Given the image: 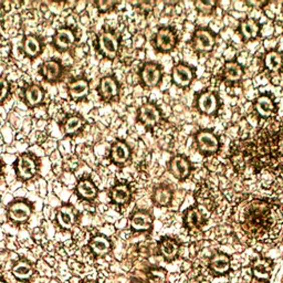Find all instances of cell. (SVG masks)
I'll list each match as a JSON object with an SVG mask.
<instances>
[{
    "mask_svg": "<svg viewBox=\"0 0 283 283\" xmlns=\"http://www.w3.org/2000/svg\"><path fill=\"white\" fill-rule=\"evenodd\" d=\"M112 160L115 163H124L129 157V150L124 142H116L111 150Z\"/></svg>",
    "mask_w": 283,
    "mask_h": 283,
    "instance_id": "obj_22",
    "label": "cell"
},
{
    "mask_svg": "<svg viewBox=\"0 0 283 283\" xmlns=\"http://www.w3.org/2000/svg\"><path fill=\"white\" fill-rule=\"evenodd\" d=\"M161 251L166 258H174L177 254L178 246L172 239H165L161 244Z\"/></svg>",
    "mask_w": 283,
    "mask_h": 283,
    "instance_id": "obj_33",
    "label": "cell"
},
{
    "mask_svg": "<svg viewBox=\"0 0 283 283\" xmlns=\"http://www.w3.org/2000/svg\"><path fill=\"white\" fill-rule=\"evenodd\" d=\"M271 143L274 144V149H271V151L265 152V155L271 153V161L280 162L283 166V125L282 127L274 133V138Z\"/></svg>",
    "mask_w": 283,
    "mask_h": 283,
    "instance_id": "obj_16",
    "label": "cell"
},
{
    "mask_svg": "<svg viewBox=\"0 0 283 283\" xmlns=\"http://www.w3.org/2000/svg\"><path fill=\"white\" fill-rule=\"evenodd\" d=\"M194 48L196 50L201 52H208L211 51L212 48L215 47V37L209 30L207 29H198L194 34L193 37Z\"/></svg>",
    "mask_w": 283,
    "mask_h": 283,
    "instance_id": "obj_3",
    "label": "cell"
},
{
    "mask_svg": "<svg viewBox=\"0 0 283 283\" xmlns=\"http://www.w3.org/2000/svg\"><path fill=\"white\" fill-rule=\"evenodd\" d=\"M244 219L242 226L244 229L257 231L260 228L265 227L270 219V210L266 203L261 200H253L243 211Z\"/></svg>",
    "mask_w": 283,
    "mask_h": 283,
    "instance_id": "obj_1",
    "label": "cell"
},
{
    "mask_svg": "<svg viewBox=\"0 0 283 283\" xmlns=\"http://www.w3.org/2000/svg\"><path fill=\"white\" fill-rule=\"evenodd\" d=\"M173 81L179 86H188L194 79V71L189 65L179 63L175 65L172 73Z\"/></svg>",
    "mask_w": 283,
    "mask_h": 283,
    "instance_id": "obj_5",
    "label": "cell"
},
{
    "mask_svg": "<svg viewBox=\"0 0 283 283\" xmlns=\"http://www.w3.org/2000/svg\"><path fill=\"white\" fill-rule=\"evenodd\" d=\"M101 96L104 99H113L118 95V85L116 81L112 77H105L101 80L99 85Z\"/></svg>",
    "mask_w": 283,
    "mask_h": 283,
    "instance_id": "obj_14",
    "label": "cell"
},
{
    "mask_svg": "<svg viewBox=\"0 0 283 283\" xmlns=\"http://www.w3.org/2000/svg\"><path fill=\"white\" fill-rule=\"evenodd\" d=\"M264 67L271 72L280 71L283 67V54L277 51H270L264 56Z\"/></svg>",
    "mask_w": 283,
    "mask_h": 283,
    "instance_id": "obj_19",
    "label": "cell"
},
{
    "mask_svg": "<svg viewBox=\"0 0 283 283\" xmlns=\"http://www.w3.org/2000/svg\"><path fill=\"white\" fill-rule=\"evenodd\" d=\"M58 221L63 228H71L74 222V215L72 210L68 207H63V208L58 212Z\"/></svg>",
    "mask_w": 283,
    "mask_h": 283,
    "instance_id": "obj_31",
    "label": "cell"
},
{
    "mask_svg": "<svg viewBox=\"0 0 283 283\" xmlns=\"http://www.w3.org/2000/svg\"><path fill=\"white\" fill-rule=\"evenodd\" d=\"M111 195L116 204H126L130 198V190L126 185H117L112 189Z\"/></svg>",
    "mask_w": 283,
    "mask_h": 283,
    "instance_id": "obj_25",
    "label": "cell"
},
{
    "mask_svg": "<svg viewBox=\"0 0 283 283\" xmlns=\"http://www.w3.org/2000/svg\"><path fill=\"white\" fill-rule=\"evenodd\" d=\"M224 74L226 80L231 81V82H236V81H239L242 78L243 69L237 61H229L225 65Z\"/></svg>",
    "mask_w": 283,
    "mask_h": 283,
    "instance_id": "obj_21",
    "label": "cell"
},
{
    "mask_svg": "<svg viewBox=\"0 0 283 283\" xmlns=\"http://www.w3.org/2000/svg\"><path fill=\"white\" fill-rule=\"evenodd\" d=\"M82 126V119L78 115H71L64 123V130L67 134H73Z\"/></svg>",
    "mask_w": 283,
    "mask_h": 283,
    "instance_id": "obj_34",
    "label": "cell"
},
{
    "mask_svg": "<svg viewBox=\"0 0 283 283\" xmlns=\"http://www.w3.org/2000/svg\"><path fill=\"white\" fill-rule=\"evenodd\" d=\"M70 95L73 99H82L89 93V83L88 81L84 79H80L77 81H73L69 86Z\"/></svg>",
    "mask_w": 283,
    "mask_h": 283,
    "instance_id": "obj_20",
    "label": "cell"
},
{
    "mask_svg": "<svg viewBox=\"0 0 283 283\" xmlns=\"http://www.w3.org/2000/svg\"><path fill=\"white\" fill-rule=\"evenodd\" d=\"M186 221L190 227H198L203 224V216H201L198 209L194 208L187 212Z\"/></svg>",
    "mask_w": 283,
    "mask_h": 283,
    "instance_id": "obj_36",
    "label": "cell"
},
{
    "mask_svg": "<svg viewBox=\"0 0 283 283\" xmlns=\"http://www.w3.org/2000/svg\"><path fill=\"white\" fill-rule=\"evenodd\" d=\"M8 92H9L8 81L5 78H0V101L6 99Z\"/></svg>",
    "mask_w": 283,
    "mask_h": 283,
    "instance_id": "obj_39",
    "label": "cell"
},
{
    "mask_svg": "<svg viewBox=\"0 0 283 283\" xmlns=\"http://www.w3.org/2000/svg\"><path fill=\"white\" fill-rule=\"evenodd\" d=\"M190 164L186 157L182 155H177L173 157L170 163V170L171 173L175 176L177 179H185L187 178L190 174Z\"/></svg>",
    "mask_w": 283,
    "mask_h": 283,
    "instance_id": "obj_10",
    "label": "cell"
},
{
    "mask_svg": "<svg viewBox=\"0 0 283 283\" xmlns=\"http://www.w3.org/2000/svg\"><path fill=\"white\" fill-rule=\"evenodd\" d=\"M197 106L199 111L207 115H211L218 110V99L215 93L206 91L200 93L197 100Z\"/></svg>",
    "mask_w": 283,
    "mask_h": 283,
    "instance_id": "obj_6",
    "label": "cell"
},
{
    "mask_svg": "<svg viewBox=\"0 0 283 283\" xmlns=\"http://www.w3.org/2000/svg\"><path fill=\"white\" fill-rule=\"evenodd\" d=\"M14 274L19 279H28L32 274V269L28 263L20 262L14 268Z\"/></svg>",
    "mask_w": 283,
    "mask_h": 283,
    "instance_id": "obj_35",
    "label": "cell"
},
{
    "mask_svg": "<svg viewBox=\"0 0 283 283\" xmlns=\"http://www.w3.org/2000/svg\"><path fill=\"white\" fill-rule=\"evenodd\" d=\"M99 46L103 54L111 59L116 56L119 48L116 36L110 31H105L101 34L99 38Z\"/></svg>",
    "mask_w": 283,
    "mask_h": 283,
    "instance_id": "obj_4",
    "label": "cell"
},
{
    "mask_svg": "<svg viewBox=\"0 0 283 283\" xmlns=\"http://www.w3.org/2000/svg\"><path fill=\"white\" fill-rule=\"evenodd\" d=\"M176 45V35L171 28H162L157 32L155 46L161 51H170Z\"/></svg>",
    "mask_w": 283,
    "mask_h": 283,
    "instance_id": "obj_8",
    "label": "cell"
},
{
    "mask_svg": "<svg viewBox=\"0 0 283 283\" xmlns=\"http://www.w3.org/2000/svg\"><path fill=\"white\" fill-rule=\"evenodd\" d=\"M149 279L151 283H165V272L162 270H153L150 273Z\"/></svg>",
    "mask_w": 283,
    "mask_h": 283,
    "instance_id": "obj_38",
    "label": "cell"
},
{
    "mask_svg": "<svg viewBox=\"0 0 283 283\" xmlns=\"http://www.w3.org/2000/svg\"><path fill=\"white\" fill-rule=\"evenodd\" d=\"M18 175L23 179H29L35 175L37 172L36 161L29 155L21 156L18 161Z\"/></svg>",
    "mask_w": 283,
    "mask_h": 283,
    "instance_id": "obj_13",
    "label": "cell"
},
{
    "mask_svg": "<svg viewBox=\"0 0 283 283\" xmlns=\"http://www.w3.org/2000/svg\"><path fill=\"white\" fill-rule=\"evenodd\" d=\"M24 48L27 56L30 58H35L41 51V42L37 37L28 36L25 40Z\"/></svg>",
    "mask_w": 283,
    "mask_h": 283,
    "instance_id": "obj_24",
    "label": "cell"
},
{
    "mask_svg": "<svg viewBox=\"0 0 283 283\" xmlns=\"http://www.w3.org/2000/svg\"><path fill=\"white\" fill-rule=\"evenodd\" d=\"M31 215V207L25 201H17L9 208V216L14 221L24 222L29 219Z\"/></svg>",
    "mask_w": 283,
    "mask_h": 283,
    "instance_id": "obj_12",
    "label": "cell"
},
{
    "mask_svg": "<svg viewBox=\"0 0 283 283\" xmlns=\"http://www.w3.org/2000/svg\"><path fill=\"white\" fill-rule=\"evenodd\" d=\"M271 270V265L265 260H258L253 265V273L260 279H266L269 277V273Z\"/></svg>",
    "mask_w": 283,
    "mask_h": 283,
    "instance_id": "obj_32",
    "label": "cell"
},
{
    "mask_svg": "<svg viewBox=\"0 0 283 283\" xmlns=\"http://www.w3.org/2000/svg\"><path fill=\"white\" fill-rule=\"evenodd\" d=\"M61 64L56 61V60H49V61L45 62L42 65V73L49 82L57 81L60 78V75H61Z\"/></svg>",
    "mask_w": 283,
    "mask_h": 283,
    "instance_id": "obj_17",
    "label": "cell"
},
{
    "mask_svg": "<svg viewBox=\"0 0 283 283\" xmlns=\"http://www.w3.org/2000/svg\"><path fill=\"white\" fill-rule=\"evenodd\" d=\"M161 78V68L155 63H146L143 69H142V80H143V83L146 86H149V88H153V86L159 84Z\"/></svg>",
    "mask_w": 283,
    "mask_h": 283,
    "instance_id": "obj_9",
    "label": "cell"
},
{
    "mask_svg": "<svg viewBox=\"0 0 283 283\" xmlns=\"http://www.w3.org/2000/svg\"><path fill=\"white\" fill-rule=\"evenodd\" d=\"M230 266V259L226 254H217L211 260V268L217 273H224L227 272Z\"/></svg>",
    "mask_w": 283,
    "mask_h": 283,
    "instance_id": "obj_28",
    "label": "cell"
},
{
    "mask_svg": "<svg viewBox=\"0 0 283 283\" xmlns=\"http://www.w3.org/2000/svg\"><path fill=\"white\" fill-rule=\"evenodd\" d=\"M240 32L246 40H252L254 38H257L260 32V26L258 21L251 18L243 20L240 25Z\"/></svg>",
    "mask_w": 283,
    "mask_h": 283,
    "instance_id": "obj_18",
    "label": "cell"
},
{
    "mask_svg": "<svg viewBox=\"0 0 283 283\" xmlns=\"http://www.w3.org/2000/svg\"><path fill=\"white\" fill-rule=\"evenodd\" d=\"M75 41V37L72 30H70L68 28L60 29L56 36H54V45L60 50H65V49H69L71 46L73 45Z\"/></svg>",
    "mask_w": 283,
    "mask_h": 283,
    "instance_id": "obj_15",
    "label": "cell"
},
{
    "mask_svg": "<svg viewBox=\"0 0 283 283\" xmlns=\"http://www.w3.org/2000/svg\"><path fill=\"white\" fill-rule=\"evenodd\" d=\"M172 200V192L166 186H160L154 192V201L160 206H166Z\"/></svg>",
    "mask_w": 283,
    "mask_h": 283,
    "instance_id": "obj_29",
    "label": "cell"
},
{
    "mask_svg": "<svg viewBox=\"0 0 283 283\" xmlns=\"http://www.w3.org/2000/svg\"><path fill=\"white\" fill-rule=\"evenodd\" d=\"M0 283H4V282H3V281H0Z\"/></svg>",
    "mask_w": 283,
    "mask_h": 283,
    "instance_id": "obj_40",
    "label": "cell"
},
{
    "mask_svg": "<svg viewBox=\"0 0 283 283\" xmlns=\"http://www.w3.org/2000/svg\"><path fill=\"white\" fill-rule=\"evenodd\" d=\"M91 248L96 254H104L111 248V243L104 237H95L91 241Z\"/></svg>",
    "mask_w": 283,
    "mask_h": 283,
    "instance_id": "obj_30",
    "label": "cell"
},
{
    "mask_svg": "<svg viewBox=\"0 0 283 283\" xmlns=\"http://www.w3.org/2000/svg\"><path fill=\"white\" fill-rule=\"evenodd\" d=\"M43 96H45V93L39 85L34 84L26 90V100L30 105L39 104L43 100Z\"/></svg>",
    "mask_w": 283,
    "mask_h": 283,
    "instance_id": "obj_26",
    "label": "cell"
},
{
    "mask_svg": "<svg viewBox=\"0 0 283 283\" xmlns=\"http://www.w3.org/2000/svg\"><path fill=\"white\" fill-rule=\"evenodd\" d=\"M78 192L82 197L86 199H92L96 196L97 189L95 185L91 181H89V179H82V181L78 184Z\"/></svg>",
    "mask_w": 283,
    "mask_h": 283,
    "instance_id": "obj_27",
    "label": "cell"
},
{
    "mask_svg": "<svg viewBox=\"0 0 283 283\" xmlns=\"http://www.w3.org/2000/svg\"><path fill=\"white\" fill-rule=\"evenodd\" d=\"M130 225L135 230H148L152 225V219L146 212H137L133 216Z\"/></svg>",
    "mask_w": 283,
    "mask_h": 283,
    "instance_id": "obj_23",
    "label": "cell"
},
{
    "mask_svg": "<svg viewBox=\"0 0 283 283\" xmlns=\"http://www.w3.org/2000/svg\"><path fill=\"white\" fill-rule=\"evenodd\" d=\"M198 149L205 154L216 153L219 149V140L211 130H200L196 135Z\"/></svg>",
    "mask_w": 283,
    "mask_h": 283,
    "instance_id": "obj_2",
    "label": "cell"
},
{
    "mask_svg": "<svg viewBox=\"0 0 283 283\" xmlns=\"http://www.w3.org/2000/svg\"><path fill=\"white\" fill-rule=\"evenodd\" d=\"M254 108L261 117H271L275 115L276 106L272 97L268 94H261L254 102Z\"/></svg>",
    "mask_w": 283,
    "mask_h": 283,
    "instance_id": "obj_7",
    "label": "cell"
},
{
    "mask_svg": "<svg viewBox=\"0 0 283 283\" xmlns=\"http://www.w3.org/2000/svg\"><path fill=\"white\" fill-rule=\"evenodd\" d=\"M195 6L197 7V9L199 10L200 13H203L205 15H208L210 13H212L215 7V3L211 2H196Z\"/></svg>",
    "mask_w": 283,
    "mask_h": 283,
    "instance_id": "obj_37",
    "label": "cell"
},
{
    "mask_svg": "<svg viewBox=\"0 0 283 283\" xmlns=\"http://www.w3.org/2000/svg\"><path fill=\"white\" fill-rule=\"evenodd\" d=\"M139 117L146 125H155L160 122L161 112L153 103H146L139 108Z\"/></svg>",
    "mask_w": 283,
    "mask_h": 283,
    "instance_id": "obj_11",
    "label": "cell"
}]
</instances>
